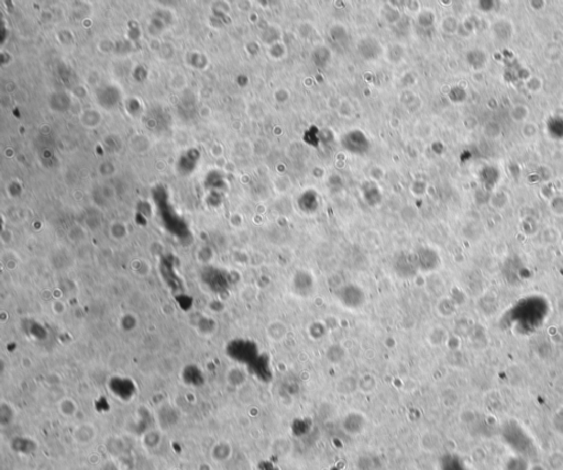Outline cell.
Returning a JSON list of instances; mask_svg holds the SVG:
<instances>
[{"instance_id":"obj_1","label":"cell","mask_w":563,"mask_h":470,"mask_svg":"<svg viewBox=\"0 0 563 470\" xmlns=\"http://www.w3.org/2000/svg\"><path fill=\"white\" fill-rule=\"evenodd\" d=\"M340 295V301L342 302L343 306L351 308V309H358L362 307L365 302V296L363 290L354 285H348L344 286L342 289L339 291Z\"/></svg>"},{"instance_id":"obj_2","label":"cell","mask_w":563,"mask_h":470,"mask_svg":"<svg viewBox=\"0 0 563 470\" xmlns=\"http://www.w3.org/2000/svg\"><path fill=\"white\" fill-rule=\"evenodd\" d=\"M366 417L361 413L352 412L349 413L343 420V430L351 435L360 434L365 430Z\"/></svg>"},{"instance_id":"obj_3","label":"cell","mask_w":563,"mask_h":470,"mask_svg":"<svg viewBox=\"0 0 563 470\" xmlns=\"http://www.w3.org/2000/svg\"><path fill=\"white\" fill-rule=\"evenodd\" d=\"M287 325L280 320L270 322L267 326V335L273 343H280L287 336Z\"/></svg>"},{"instance_id":"obj_4","label":"cell","mask_w":563,"mask_h":470,"mask_svg":"<svg viewBox=\"0 0 563 470\" xmlns=\"http://www.w3.org/2000/svg\"><path fill=\"white\" fill-rule=\"evenodd\" d=\"M232 455V446L229 442L227 441H220L216 443L211 448V458L220 463L225 462L228 459H230Z\"/></svg>"},{"instance_id":"obj_5","label":"cell","mask_w":563,"mask_h":470,"mask_svg":"<svg viewBox=\"0 0 563 470\" xmlns=\"http://www.w3.org/2000/svg\"><path fill=\"white\" fill-rule=\"evenodd\" d=\"M95 437H96V430L91 424L79 425L74 431V440L80 445H87L92 443Z\"/></svg>"},{"instance_id":"obj_6","label":"cell","mask_w":563,"mask_h":470,"mask_svg":"<svg viewBox=\"0 0 563 470\" xmlns=\"http://www.w3.org/2000/svg\"><path fill=\"white\" fill-rule=\"evenodd\" d=\"M338 393L343 396H349L356 392L358 389V379L353 376H345L341 378L336 386Z\"/></svg>"},{"instance_id":"obj_7","label":"cell","mask_w":563,"mask_h":470,"mask_svg":"<svg viewBox=\"0 0 563 470\" xmlns=\"http://www.w3.org/2000/svg\"><path fill=\"white\" fill-rule=\"evenodd\" d=\"M376 379L371 373L363 374L362 377L358 379V389L363 393H371L376 389Z\"/></svg>"},{"instance_id":"obj_8","label":"cell","mask_w":563,"mask_h":470,"mask_svg":"<svg viewBox=\"0 0 563 470\" xmlns=\"http://www.w3.org/2000/svg\"><path fill=\"white\" fill-rule=\"evenodd\" d=\"M272 445H273L272 447H273L274 455L280 457L287 456L290 450H292V443L286 440V438H277Z\"/></svg>"},{"instance_id":"obj_9","label":"cell","mask_w":563,"mask_h":470,"mask_svg":"<svg viewBox=\"0 0 563 470\" xmlns=\"http://www.w3.org/2000/svg\"><path fill=\"white\" fill-rule=\"evenodd\" d=\"M344 355H345L344 349L342 347L338 346V345L329 347L327 353H326L327 359L332 364L340 363V361L344 358Z\"/></svg>"},{"instance_id":"obj_10","label":"cell","mask_w":563,"mask_h":470,"mask_svg":"<svg viewBox=\"0 0 563 470\" xmlns=\"http://www.w3.org/2000/svg\"><path fill=\"white\" fill-rule=\"evenodd\" d=\"M144 446L148 448H156L161 444V435L155 432H149L144 435Z\"/></svg>"},{"instance_id":"obj_11","label":"cell","mask_w":563,"mask_h":470,"mask_svg":"<svg viewBox=\"0 0 563 470\" xmlns=\"http://www.w3.org/2000/svg\"><path fill=\"white\" fill-rule=\"evenodd\" d=\"M507 470H526L525 461L519 459V458L509 460L508 466H507Z\"/></svg>"},{"instance_id":"obj_12","label":"cell","mask_w":563,"mask_h":470,"mask_svg":"<svg viewBox=\"0 0 563 470\" xmlns=\"http://www.w3.org/2000/svg\"><path fill=\"white\" fill-rule=\"evenodd\" d=\"M553 425H554V429L558 431L560 434L563 435V420H560L559 417H555L553 420Z\"/></svg>"}]
</instances>
